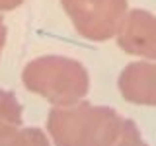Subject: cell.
Masks as SVG:
<instances>
[{"instance_id": "cell-1", "label": "cell", "mask_w": 156, "mask_h": 146, "mask_svg": "<svg viewBox=\"0 0 156 146\" xmlns=\"http://www.w3.org/2000/svg\"><path fill=\"white\" fill-rule=\"evenodd\" d=\"M121 125L123 119L115 109L88 101L57 107L47 121L55 146H111Z\"/></svg>"}, {"instance_id": "cell-2", "label": "cell", "mask_w": 156, "mask_h": 146, "mask_svg": "<svg viewBox=\"0 0 156 146\" xmlns=\"http://www.w3.org/2000/svg\"><path fill=\"white\" fill-rule=\"evenodd\" d=\"M22 80L29 92L45 97L57 107L78 103L90 88L86 68L74 58L58 55L31 61L23 68Z\"/></svg>"}, {"instance_id": "cell-3", "label": "cell", "mask_w": 156, "mask_h": 146, "mask_svg": "<svg viewBox=\"0 0 156 146\" xmlns=\"http://www.w3.org/2000/svg\"><path fill=\"white\" fill-rule=\"evenodd\" d=\"M76 31L92 41L119 33L127 18V0H61Z\"/></svg>"}, {"instance_id": "cell-4", "label": "cell", "mask_w": 156, "mask_h": 146, "mask_svg": "<svg viewBox=\"0 0 156 146\" xmlns=\"http://www.w3.org/2000/svg\"><path fill=\"white\" fill-rule=\"evenodd\" d=\"M0 146H49L41 129L22 127V105L6 90H0Z\"/></svg>"}, {"instance_id": "cell-5", "label": "cell", "mask_w": 156, "mask_h": 146, "mask_svg": "<svg viewBox=\"0 0 156 146\" xmlns=\"http://www.w3.org/2000/svg\"><path fill=\"white\" fill-rule=\"evenodd\" d=\"M117 43L129 55L156 58V16L146 10H131L117 33Z\"/></svg>"}, {"instance_id": "cell-6", "label": "cell", "mask_w": 156, "mask_h": 146, "mask_svg": "<svg viewBox=\"0 0 156 146\" xmlns=\"http://www.w3.org/2000/svg\"><path fill=\"white\" fill-rule=\"evenodd\" d=\"M119 92L131 103L156 107V62H133L119 74Z\"/></svg>"}, {"instance_id": "cell-7", "label": "cell", "mask_w": 156, "mask_h": 146, "mask_svg": "<svg viewBox=\"0 0 156 146\" xmlns=\"http://www.w3.org/2000/svg\"><path fill=\"white\" fill-rule=\"evenodd\" d=\"M111 146H148L140 136L139 127L135 125V121L131 119H123V125H121L119 136L115 138V142Z\"/></svg>"}, {"instance_id": "cell-8", "label": "cell", "mask_w": 156, "mask_h": 146, "mask_svg": "<svg viewBox=\"0 0 156 146\" xmlns=\"http://www.w3.org/2000/svg\"><path fill=\"white\" fill-rule=\"evenodd\" d=\"M23 0H0V10H14L22 4Z\"/></svg>"}, {"instance_id": "cell-9", "label": "cell", "mask_w": 156, "mask_h": 146, "mask_svg": "<svg viewBox=\"0 0 156 146\" xmlns=\"http://www.w3.org/2000/svg\"><path fill=\"white\" fill-rule=\"evenodd\" d=\"M4 43H6V26H4V19L0 16V53H2Z\"/></svg>"}]
</instances>
